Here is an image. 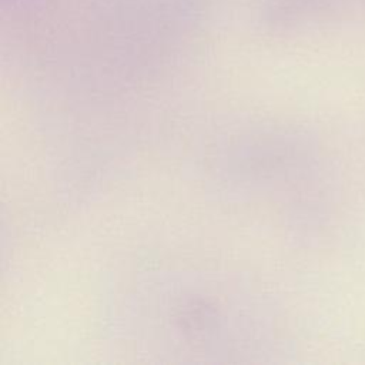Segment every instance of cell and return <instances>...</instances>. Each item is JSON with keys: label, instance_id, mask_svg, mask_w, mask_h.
I'll return each mask as SVG.
<instances>
[]
</instances>
